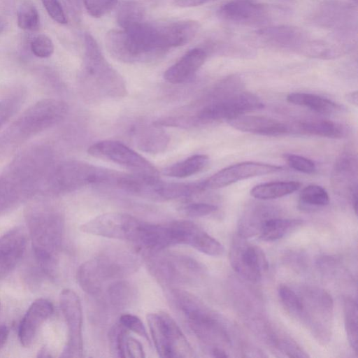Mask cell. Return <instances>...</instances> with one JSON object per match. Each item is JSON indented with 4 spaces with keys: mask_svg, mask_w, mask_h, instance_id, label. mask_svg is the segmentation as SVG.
I'll return each mask as SVG.
<instances>
[{
    "mask_svg": "<svg viewBox=\"0 0 358 358\" xmlns=\"http://www.w3.org/2000/svg\"><path fill=\"white\" fill-rule=\"evenodd\" d=\"M150 333L155 349L161 357L187 358L193 357V350L176 322L166 313L147 315Z\"/></svg>",
    "mask_w": 358,
    "mask_h": 358,
    "instance_id": "obj_6",
    "label": "cell"
},
{
    "mask_svg": "<svg viewBox=\"0 0 358 358\" xmlns=\"http://www.w3.org/2000/svg\"><path fill=\"white\" fill-rule=\"evenodd\" d=\"M118 0H83L88 13L94 17H101L109 13Z\"/></svg>",
    "mask_w": 358,
    "mask_h": 358,
    "instance_id": "obj_39",
    "label": "cell"
},
{
    "mask_svg": "<svg viewBox=\"0 0 358 358\" xmlns=\"http://www.w3.org/2000/svg\"><path fill=\"white\" fill-rule=\"evenodd\" d=\"M346 100L351 104L357 106L358 103L357 91L352 92L346 94Z\"/></svg>",
    "mask_w": 358,
    "mask_h": 358,
    "instance_id": "obj_53",
    "label": "cell"
},
{
    "mask_svg": "<svg viewBox=\"0 0 358 358\" xmlns=\"http://www.w3.org/2000/svg\"><path fill=\"white\" fill-rule=\"evenodd\" d=\"M140 260L127 251H109L101 253L78 268L77 280L80 287L89 294H96L110 280H119L134 273Z\"/></svg>",
    "mask_w": 358,
    "mask_h": 358,
    "instance_id": "obj_1",
    "label": "cell"
},
{
    "mask_svg": "<svg viewBox=\"0 0 358 358\" xmlns=\"http://www.w3.org/2000/svg\"><path fill=\"white\" fill-rule=\"evenodd\" d=\"M301 187L297 181H275L257 185L250 190V195L257 199L268 200L289 195Z\"/></svg>",
    "mask_w": 358,
    "mask_h": 358,
    "instance_id": "obj_28",
    "label": "cell"
},
{
    "mask_svg": "<svg viewBox=\"0 0 358 358\" xmlns=\"http://www.w3.org/2000/svg\"><path fill=\"white\" fill-rule=\"evenodd\" d=\"M171 296L176 306L185 317L187 324L198 339L206 345L220 348L230 338L220 318L199 299L180 289H173Z\"/></svg>",
    "mask_w": 358,
    "mask_h": 358,
    "instance_id": "obj_3",
    "label": "cell"
},
{
    "mask_svg": "<svg viewBox=\"0 0 358 358\" xmlns=\"http://www.w3.org/2000/svg\"><path fill=\"white\" fill-rule=\"evenodd\" d=\"M114 171L78 161H67L51 167L41 189L53 193L73 191L90 184H111Z\"/></svg>",
    "mask_w": 358,
    "mask_h": 358,
    "instance_id": "obj_4",
    "label": "cell"
},
{
    "mask_svg": "<svg viewBox=\"0 0 358 358\" xmlns=\"http://www.w3.org/2000/svg\"><path fill=\"white\" fill-rule=\"evenodd\" d=\"M87 152L94 157L121 165L133 174L159 176L153 164L122 143L109 140L99 141L92 145Z\"/></svg>",
    "mask_w": 358,
    "mask_h": 358,
    "instance_id": "obj_12",
    "label": "cell"
},
{
    "mask_svg": "<svg viewBox=\"0 0 358 358\" xmlns=\"http://www.w3.org/2000/svg\"><path fill=\"white\" fill-rule=\"evenodd\" d=\"M278 294L286 310L292 316L302 320L303 304L301 296L286 285H280Z\"/></svg>",
    "mask_w": 358,
    "mask_h": 358,
    "instance_id": "obj_37",
    "label": "cell"
},
{
    "mask_svg": "<svg viewBox=\"0 0 358 358\" xmlns=\"http://www.w3.org/2000/svg\"><path fill=\"white\" fill-rule=\"evenodd\" d=\"M0 306H1V303H0Z\"/></svg>",
    "mask_w": 358,
    "mask_h": 358,
    "instance_id": "obj_57",
    "label": "cell"
},
{
    "mask_svg": "<svg viewBox=\"0 0 358 358\" xmlns=\"http://www.w3.org/2000/svg\"><path fill=\"white\" fill-rule=\"evenodd\" d=\"M66 8L74 20H78L80 17V6L79 0H62Z\"/></svg>",
    "mask_w": 358,
    "mask_h": 358,
    "instance_id": "obj_48",
    "label": "cell"
},
{
    "mask_svg": "<svg viewBox=\"0 0 358 358\" xmlns=\"http://www.w3.org/2000/svg\"><path fill=\"white\" fill-rule=\"evenodd\" d=\"M133 135L138 149L150 153L162 152L169 141V136L160 127L154 124L135 129Z\"/></svg>",
    "mask_w": 358,
    "mask_h": 358,
    "instance_id": "obj_25",
    "label": "cell"
},
{
    "mask_svg": "<svg viewBox=\"0 0 358 358\" xmlns=\"http://www.w3.org/2000/svg\"><path fill=\"white\" fill-rule=\"evenodd\" d=\"M17 3V0H0V8L6 12H11Z\"/></svg>",
    "mask_w": 358,
    "mask_h": 358,
    "instance_id": "obj_50",
    "label": "cell"
},
{
    "mask_svg": "<svg viewBox=\"0 0 358 358\" xmlns=\"http://www.w3.org/2000/svg\"><path fill=\"white\" fill-rule=\"evenodd\" d=\"M206 57L205 49L192 48L164 72V78L172 84L183 83L194 76L204 64Z\"/></svg>",
    "mask_w": 358,
    "mask_h": 358,
    "instance_id": "obj_23",
    "label": "cell"
},
{
    "mask_svg": "<svg viewBox=\"0 0 358 358\" xmlns=\"http://www.w3.org/2000/svg\"><path fill=\"white\" fill-rule=\"evenodd\" d=\"M7 23L5 20L0 17V33L3 32L6 28Z\"/></svg>",
    "mask_w": 358,
    "mask_h": 358,
    "instance_id": "obj_54",
    "label": "cell"
},
{
    "mask_svg": "<svg viewBox=\"0 0 358 358\" xmlns=\"http://www.w3.org/2000/svg\"><path fill=\"white\" fill-rule=\"evenodd\" d=\"M275 213L274 209L266 206H256L248 209L239 220L238 234L245 238L259 235L264 223L275 217Z\"/></svg>",
    "mask_w": 358,
    "mask_h": 358,
    "instance_id": "obj_26",
    "label": "cell"
},
{
    "mask_svg": "<svg viewBox=\"0 0 358 358\" xmlns=\"http://www.w3.org/2000/svg\"><path fill=\"white\" fill-rule=\"evenodd\" d=\"M260 45L277 50L306 55L313 38L305 30L291 25L262 27L254 32Z\"/></svg>",
    "mask_w": 358,
    "mask_h": 358,
    "instance_id": "obj_11",
    "label": "cell"
},
{
    "mask_svg": "<svg viewBox=\"0 0 358 358\" xmlns=\"http://www.w3.org/2000/svg\"><path fill=\"white\" fill-rule=\"evenodd\" d=\"M59 305L68 329L67 341L61 357H81L83 341V312L80 299L74 291L64 289L59 294Z\"/></svg>",
    "mask_w": 358,
    "mask_h": 358,
    "instance_id": "obj_16",
    "label": "cell"
},
{
    "mask_svg": "<svg viewBox=\"0 0 358 358\" xmlns=\"http://www.w3.org/2000/svg\"><path fill=\"white\" fill-rule=\"evenodd\" d=\"M20 103L18 96H9L0 101V128L17 112Z\"/></svg>",
    "mask_w": 358,
    "mask_h": 358,
    "instance_id": "obj_41",
    "label": "cell"
},
{
    "mask_svg": "<svg viewBox=\"0 0 358 358\" xmlns=\"http://www.w3.org/2000/svg\"><path fill=\"white\" fill-rule=\"evenodd\" d=\"M304 297L301 296L303 304L302 320L308 324L316 339L325 343L331 336L334 301L325 290L308 288Z\"/></svg>",
    "mask_w": 358,
    "mask_h": 358,
    "instance_id": "obj_9",
    "label": "cell"
},
{
    "mask_svg": "<svg viewBox=\"0 0 358 358\" xmlns=\"http://www.w3.org/2000/svg\"><path fill=\"white\" fill-rule=\"evenodd\" d=\"M119 322L127 330H130L149 341L146 329L138 317L131 314H124L120 316Z\"/></svg>",
    "mask_w": 358,
    "mask_h": 358,
    "instance_id": "obj_44",
    "label": "cell"
},
{
    "mask_svg": "<svg viewBox=\"0 0 358 358\" xmlns=\"http://www.w3.org/2000/svg\"><path fill=\"white\" fill-rule=\"evenodd\" d=\"M181 244L189 245L206 255L219 257L224 252L223 245L195 223L180 220Z\"/></svg>",
    "mask_w": 358,
    "mask_h": 358,
    "instance_id": "obj_22",
    "label": "cell"
},
{
    "mask_svg": "<svg viewBox=\"0 0 358 358\" xmlns=\"http://www.w3.org/2000/svg\"><path fill=\"white\" fill-rule=\"evenodd\" d=\"M141 222L128 214L108 213L87 222L80 229L86 234L134 242Z\"/></svg>",
    "mask_w": 358,
    "mask_h": 358,
    "instance_id": "obj_14",
    "label": "cell"
},
{
    "mask_svg": "<svg viewBox=\"0 0 358 358\" xmlns=\"http://www.w3.org/2000/svg\"><path fill=\"white\" fill-rule=\"evenodd\" d=\"M210 352L212 353V355L215 357H228L229 355L227 354V352L220 348H214L210 350Z\"/></svg>",
    "mask_w": 358,
    "mask_h": 358,
    "instance_id": "obj_52",
    "label": "cell"
},
{
    "mask_svg": "<svg viewBox=\"0 0 358 358\" xmlns=\"http://www.w3.org/2000/svg\"><path fill=\"white\" fill-rule=\"evenodd\" d=\"M41 2L54 21L61 24L67 23L66 15L59 0H41Z\"/></svg>",
    "mask_w": 358,
    "mask_h": 358,
    "instance_id": "obj_45",
    "label": "cell"
},
{
    "mask_svg": "<svg viewBox=\"0 0 358 358\" xmlns=\"http://www.w3.org/2000/svg\"><path fill=\"white\" fill-rule=\"evenodd\" d=\"M52 311V303L45 299H38L31 304L19 327V338L24 347L31 345L38 329Z\"/></svg>",
    "mask_w": 358,
    "mask_h": 358,
    "instance_id": "obj_20",
    "label": "cell"
},
{
    "mask_svg": "<svg viewBox=\"0 0 358 358\" xmlns=\"http://www.w3.org/2000/svg\"><path fill=\"white\" fill-rule=\"evenodd\" d=\"M344 320L348 342L355 352H357V306L351 297H346L343 304Z\"/></svg>",
    "mask_w": 358,
    "mask_h": 358,
    "instance_id": "obj_35",
    "label": "cell"
},
{
    "mask_svg": "<svg viewBox=\"0 0 358 358\" xmlns=\"http://www.w3.org/2000/svg\"><path fill=\"white\" fill-rule=\"evenodd\" d=\"M288 102L304 106L323 115L338 113L342 106L327 98L310 93L295 92L287 95Z\"/></svg>",
    "mask_w": 358,
    "mask_h": 358,
    "instance_id": "obj_27",
    "label": "cell"
},
{
    "mask_svg": "<svg viewBox=\"0 0 358 358\" xmlns=\"http://www.w3.org/2000/svg\"><path fill=\"white\" fill-rule=\"evenodd\" d=\"M9 334L8 328L5 324H0V348L6 343Z\"/></svg>",
    "mask_w": 358,
    "mask_h": 358,
    "instance_id": "obj_51",
    "label": "cell"
},
{
    "mask_svg": "<svg viewBox=\"0 0 358 358\" xmlns=\"http://www.w3.org/2000/svg\"><path fill=\"white\" fill-rule=\"evenodd\" d=\"M27 242L22 227H16L0 237V268H12L20 259Z\"/></svg>",
    "mask_w": 358,
    "mask_h": 358,
    "instance_id": "obj_24",
    "label": "cell"
},
{
    "mask_svg": "<svg viewBox=\"0 0 358 358\" xmlns=\"http://www.w3.org/2000/svg\"><path fill=\"white\" fill-rule=\"evenodd\" d=\"M246 238L239 234L234 236L229 252L230 264L245 279L258 282L262 273L268 269V263L262 250Z\"/></svg>",
    "mask_w": 358,
    "mask_h": 358,
    "instance_id": "obj_13",
    "label": "cell"
},
{
    "mask_svg": "<svg viewBox=\"0 0 358 358\" xmlns=\"http://www.w3.org/2000/svg\"><path fill=\"white\" fill-rule=\"evenodd\" d=\"M210 48H213V49L215 50V51L227 55H243L248 51L245 48L244 45L229 39H227V41L220 40L218 42L213 43L210 45Z\"/></svg>",
    "mask_w": 358,
    "mask_h": 358,
    "instance_id": "obj_42",
    "label": "cell"
},
{
    "mask_svg": "<svg viewBox=\"0 0 358 358\" xmlns=\"http://www.w3.org/2000/svg\"><path fill=\"white\" fill-rule=\"evenodd\" d=\"M217 16L228 23L259 28L267 26L273 18L271 9L256 0L226 2L217 10Z\"/></svg>",
    "mask_w": 358,
    "mask_h": 358,
    "instance_id": "obj_17",
    "label": "cell"
},
{
    "mask_svg": "<svg viewBox=\"0 0 358 358\" xmlns=\"http://www.w3.org/2000/svg\"><path fill=\"white\" fill-rule=\"evenodd\" d=\"M295 127L299 132L305 134L331 138H341L344 135L343 127L329 120H306L298 123Z\"/></svg>",
    "mask_w": 358,
    "mask_h": 358,
    "instance_id": "obj_30",
    "label": "cell"
},
{
    "mask_svg": "<svg viewBox=\"0 0 358 358\" xmlns=\"http://www.w3.org/2000/svg\"><path fill=\"white\" fill-rule=\"evenodd\" d=\"M27 219L36 255L49 264L61 244L62 219L57 213L43 205L31 208Z\"/></svg>",
    "mask_w": 358,
    "mask_h": 358,
    "instance_id": "obj_5",
    "label": "cell"
},
{
    "mask_svg": "<svg viewBox=\"0 0 358 358\" xmlns=\"http://www.w3.org/2000/svg\"><path fill=\"white\" fill-rule=\"evenodd\" d=\"M154 255L150 262V270L165 283L190 284L206 273L204 266L192 257L176 254Z\"/></svg>",
    "mask_w": 358,
    "mask_h": 358,
    "instance_id": "obj_8",
    "label": "cell"
},
{
    "mask_svg": "<svg viewBox=\"0 0 358 358\" xmlns=\"http://www.w3.org/2000/svg\"><path fill=\"white\" fill-rule=\"evenodd\" d=\"M216 0H173L176 5L182 8L198 6Z\"/></svg>",
    "mask_w": 358,
    "mask_h": 358,
    "instance_id": "obj_49",
    "label": "cell"
},
{
    "mask_svg": "<svg viewBox=\"0 0 358 358\" xmlns=\"http://www.w3.org/2000/svg\"><path fill=\"white\" fill-rule=\"evenodd\" d=\"M301 224L300 220L271 217L264 223L259 236L264 241H277L295 230Z\"/></svg>",
    "mask_w": 358,
    "mask_h": 358,
    "instance_id": "obj_29",
    "label": "cell"
},
{
    "mask_svg": "<svg viewBox=\"0 0 358 358\" xmlns=\"http://www.w3.org/2000/svg\"><path fill=\"white\" fill-rule=\"evenodd\" d=\"M107 294L110 303L118 308L130 306L135 298V290L127 281L119 279L108 287Z\"/></svg>",
    "mask_w": 358,
    "mask_h": 358,
    "instance_id": "obj_33",
    "label": "cell"
},
{
    "mask_svg": "<svg viewBox=\"0 0 358 358\" xmlns=\"http://www.w3.org/2000/svg\"><path fill=\"white\" fill-rule=\"evenodd\" d=\"M50 356V355H48V352H47L45 349H42L41 350H40L38 352V357H48Z\"/></svg>",
    "mask_w": 358,
    "mask_h": 358,
    "instance_id": "obj_55",
    "label": "cell"
},
{
    "mask_svg": "<svg viewBox=\"0 0 358 358\" xmlns=\"http://www.w3.org/2000/svg\"><path fill=\"white\" fill-rule=\"evenodd\" d=\"M352 1L355 4H357L358 0H350Z\"/></svg>",
    "mask_w": 358,
    "mask_h": 358,
    "instance_id": "obj_56",
    "label": "cell"
},
{
    "mask_svg": "<svg viewBox=\"0 0 358 358\" xmlns=\"http://www.w3.org/2000/svg\"><path fill=\"white\" fill-rule=\"evenodd\" d=\"M18 27L26 31H34L38 29L40 17L38 12L31 0H23L17 10Z\"/></svg>",
    "mask_w": 358,
    "mask_h": 358,
    "instance_id": "obj_36",
    "label": "cell"
},
{
    "mask_svg": "<svg viewBox=\"0 0 358 358\" xmlns=\"http://www.w3.org/2000/svg\"><path fill=\"white\" fill-rule=\"evenodd\" d=\"M145 14L144 5L136 1L123 2L117 12V22L124 29L143 22Z\"/></svg>",
    "mask_w": 358,
    "mask_h": 358,
    "instance_id": "obj_32",
    "label": "cell"
},
{
    "mask_svg": "<svg viewBox=\"0 0 358 358\" xmlns=\"http://www.w3.org/2000/svg\"><path fill=\"white\" fill-rule=\"evenodd\" d=\"M67 104L58 99L41 100L27 108L0 138V149H13L22 141L61 122Z\"/></svg>",
    "mask_w": 358,
    "mask_h": 358,
    "instance_id": "obj_2",
    "label": "cell"
},
{
    "mask_svg": "<svg viewBox=\"0 0 358 358\" xmlns=\"http://www.w3.org/2000/svg\"><path fill=\"white\" fill-rule=\"evenodd\" d=\"M285 159L289 166L297 171L310 174L314 173L316 170L315 163L310 159L303 156L286 154L285 155Z\"/></svg>",
    "mask_w": 358,
    "mask_h": 358,
    "instance_id": "obj_40",
    "label": "cell"
},
{
    "mask_svg": "<svg viewBox=\"0 0 358 358\" xmlns=\"http://www.w3.org/2000/svg\"><path fill=\"white\" fill-rule=\"evenodd\" d=\"M329 202L327 192L321 186L311 185L303 188L299 194L301 210H310L327 206Z\"/></svg>",
    "mask_w": 358,
    "mask_h": 358,
    "instance_id": "obj_34",
    "label": "cell"
},
{
    "mask_svg": "<svg viewBox=\"0 0 358 358\" xmlns=\"http://www.w3.org/2000/svg\"><path fill=\"white\" fill-rule=\"evenodd\" d=\"M263 108V103L256 95L247 92H238L215 99L205 106L198 113L197 118L201 121L227 120Z\"/></svg>",
    "mask_w": 358,
    "mask_h": 358,
    "instance_id": "obj_15",
    "label": "cell"
},
{
    "mask_svg": "<svg viewBox=\"0 0 358 358\" xmlns=\"http://www.w3.org/2000/svg\"><path fill=\"white\" fill-rule=\"evenodd\" d=\"M233 128L243 132L275 136L289 131V126L270 117L242 114L227 120Z\"/></svg>",
    "mask_w": 358,
    "mask_h": 358,
    "instance_id": "obj_19",
    "label": "cell"
},
{
    "mask_svg": "<svg viewBox=\"0 0 358 358\" xmlns=\"http://www.w3.org/2000/svg\"><path fill=\"white\" fill-rule=\"evenodd\" d=\"M217 207L207 203H192L181 208V211L189 217H201L216 211Z\"/></svg>",
    "mask_w": 358,
    "mask_h": 358,
    "instance_id": "obj_43",
    "label": "cell"
},
{
    "mask_svg": "<svg viewBox=\"0 0 358 358\" xmlns=\"http://www.w3.org/2000/svg\"><path fill=\"white\" fill-rule=\"evenodd\" d=\"M30 48L33 54L40 58L49 57L54 52L52 40L45 34H38L34 37Z\"/></svg>",
    "mask_w": 358,
    "mask_h": 358,
    "instance_id": "obj_38",
    "label": "cell"
},
{
    "mask_svg": "<svg viewBox=\"0 0 358 358\" xmlns=\"http://www.w3.org/2000/svg\"><path fill=\"white\" fill-rule=\"evenodd\" d=\"M310 22L335 34H357V10L348 2L325 0L313 11Z\"/></svg>",
    "mask_w": 358,
    "mask_h": 358,
    "instance_id": "obj_10",
    "label": "cell"
},
{
    "mask_svg": "<svg viewBox=\"0 0 358 358\" xmlns=\"http://www.w3.org/2000/svg\"><path fill=\"white\" fill-rule=\"evenodd\" d=\"M145 357V352L141 343L128 334L123 345V357L143 358Z\"/></svg>",
    "mask_w": 358,
    "mask_h": 358,
    "instance_id": "obj_47",
    "label": "cell"
},
{
    "mask_svg": "<svg viewBox=\"0 0 358 358\" xmlns=\"http://www.w3.org/2000/svg\"><path fill=\"white\" fill-rule=\"evenodd\" d=\"M278 348L289 357H308V355L289 338H277L273 341Z\"/></svg>",
    "mask_w": 358,
    "mask_h": 358,
    "instance_id": "obj_46",
    "label": "cell"
},
{
    "mask_svg": "<svg viewBox=\"0 0 358 358\" xmlns=\"http://www.w3.org/2000/svg\"><path fill=\"white\" fill-rule=\"evenodd\" d=\"M84 73L90 83L108 95H120L124 85L120 75L110 66L90 34L85 35Z\"/></svg>",
    "mask_w": 358,
    "mask_h": 358,
    "instance_id": "obj_7",
    "label": "cell"
},
{
    "mask_svg": "<svg viewBox=\"0 0 358 358\" xmlns=\"http://www.w3.org/2000/svg\"><path fill=\"white\" fill-rule=\"evenodd\" d=\"M157 28L162 47L166 52L189 43L196 35L200 25L195 20H186L157 24Z\"/></svg>",
    "mask_w": 358,
    "mask_h": 358,
    "instance_id": "obj_21",
    "label": "cell"
},
{
    "mask_svg": "<svg viewBox=\"0 0 358 358\" xmlns=\"http://www.w3.org/2000/svg\"><path fill=\"white\" fill-rule=\"evenodd\" d=\"M281 166L256 162H243L225 167L202 181L203 189H218L250 178L280 171Z\"/></svg>",
    "mask_w": 358,
    "mask_h": 358,
    "instance_id": "obj_18",
    "label": "cell"
},
{
    "mask_svg": "<svg viewBox=\"0 0 358 358\" xmlns=\"http://www.w3.org/2000/svg\"><path fill=\"white\" fill-rule=\"evenodd\" d=\"M208 157L195 155L172 164L163 170V174L169 177L185 178L201 171L208 164Z\"/></svg>",
    "mask_w": 358,
    "mask_h": 358,
    "instance_id": "obj_31",
    "label": "cell"
}]
</instances>
